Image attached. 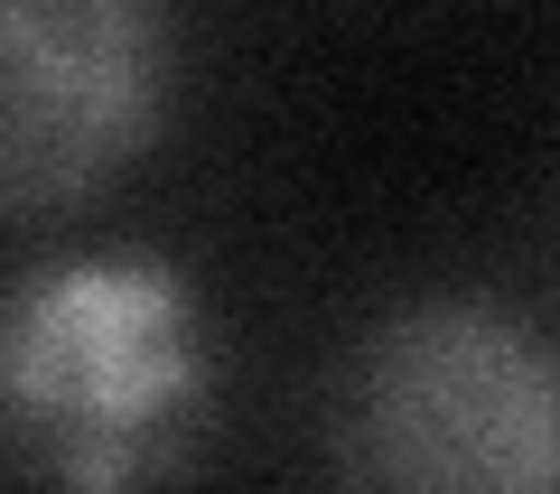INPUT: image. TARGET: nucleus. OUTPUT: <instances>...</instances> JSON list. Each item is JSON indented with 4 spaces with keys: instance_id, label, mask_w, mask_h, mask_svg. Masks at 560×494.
Instances as JSON below:
<instances>
[{
    "instance_id": "f257e3e1",
    "label": "nucleus",
    "mask_w": 560,
    "mask_h": 494,
    "mask_svg": "<svg viewBox=\"0 0 560 494\" xmlns=\"http://www.w3.org/2000/svg\"><path fill=\"white\" fill-rule=\"evenodd\" d=\"M215 401V337L178 261L66 252L0 280V475L121 494L168 475Z\"/></svg>"
},
{
    "instance_id": "f03ea898",
    "label": "nucleus",
    "mask_w": 560,
    "mask_h": 494,
    "mask_svg": "<svg viewBox=\"0 0 560 494\" xmlns=\"http://www.w3.org/2000/svg\"><path fill=\"white\" fill-rule=\"evenodd\" d=\"M327 438L355 485L560 494V345L504 298H401L346 345Z\"/></svg>"
},
{
    "instance_id": "7ed1b4c3",
    "label": "nucleus",
    "mask_w": 560,
    "mask_h": 494,
    "mask_svg": "<svg viewBox=\"0 0 560 494\" xmlns=\"http://www.w3.org/2000/svg\"><path fill=\"white\" fill-rule=\"evenodd\" d=\"M178 0H0V224H57L168 140Z\"/></svg>"
}]
</instances>
